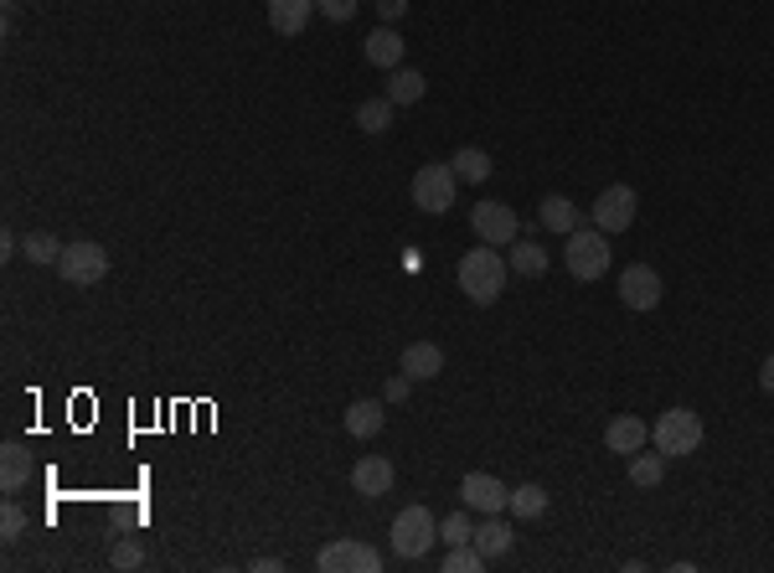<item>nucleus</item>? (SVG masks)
I'll use <instances>...</instances> for the list:
<instances>
[{
	"instance_id": "1",
	"label": "nucleus",
	"mask_w": 774,
	"mask_h": 573,
	"mask_svg": "<svg viewBox=\"0 0 774 573\" xmlns=\"http://www.w3.org/2000/svg\"><path fill=\"white\" fill-rule=\"evenodd\" d=\"M506 258L491 248V243H480V248H470V254L459 258V290L476 300V305H496L501 290H506Z\"/></svg>"
},
{
	"instance_id": "2",
	"label": "nucleus",
	"mask_w": 774,
	"mask_h": 573,
	"mask_svg": "<svg viewBox=\"0 0 774 573\" xmlns=\"http://www.w3.org/2000/svg\"><path fill=\"white\" fill-rule=\"evenodd\" d=\"M702 418L692 414V409H666V414L655 418V429H651V444L661 450L666 460H676V455H697L702 450Z\"/></svg>"
},
{
	"instance_id": "3",
	"label": "nucleus",
	"mask_w": 774,
	"mask_h": 573,
	"mask_svg": "<svg viewBox=\"0 0 774 573\" xmlns=\"http://www.w3.org/2000/svg\"><path fill=\"white\" fill-rule=\"evenodd\" d=\"M610 233H599V228H574L568 233V275L574 279H604L610 275Z\"/></svg>"
},
{
	"instance_id": "4",
	"label": "nucleus",
	"mask_w": 774,
	"mask_h": 573,
	"mask_svg": "<svg viewBox=\"0 0 774 573\" xmlns=\"http://www.w3.org/2000/svg\"><path fill=\"white\" fill-rule=\"evenodd\" d=\"M439 537V516L429 507H403L393 516V553L397 558H423Z\"/></svg>"
},
{
	"instance_id": "5",
	"label": "nucleus",
	"mask_w": 774,
	"mask_h": 573,
	"mask_svg": "<svg viewBox=\"0 0 774 573\" xmlns=\"http://www.w3.org/2000/svg\"><path fill=\"white\" fill-rule=\"evenodd\" d=\"M455 186H459V176H455V166L450 160H434V166H418V176H414V207L418 212H450L455 207Z\"/></svg>"
},
{
	"instance_id": "6",
	"label": "nucleus",
	"mask_w": 774,
	"mask_h": 573,
	"mask_svg": "<svg viewBox=\"0 0 774 573\" xmlns=\"http://www.w3.org/2000/svg\"><path fill=\"white\" fill-rule=\"evenodd\" d=\"M316 569L320 573H378L382 553L367 548V542H357V537H341V542H325L316 553Z\"/></svg>"
},
{
	"instance_id": "7",
	"label": "nucleus",
	"mask_w": 774,
	"mask_h": 573,
	"mask_svg": "<svg viewBox=\"0 0 774 573\" xmlns=\"http://www.w3.org/2000/svg\"><path fill=\"white\" fill-rule=\"evenodd\" d=\"M589 218H594L599 233H625L630 222H636V186H625V181H615V186H604L594 197V207H589Z\"/></svg>"
},
{
	"instance_id": "8",
	"label": "nucleus",
	"mask_w": 774,
	"mask_h": 573,
	"mask_svg": "<svg viewBox=\"0 0 774 573\" xmlns=\"http://www.w3.org/2000/svg\"><path fill=\"white\" fill-rule=\"evenodd\" d=\"M470 228H476L480 243H491V248H501V243H516L521 237V222H516V212L506 207V202H491L480 197L476 207H470Z\"/></svg>"
},
{
	"instance_id": "9",
	"label": "nucleus",
	"mask_w": 774,
	"mask_h": 573,
	"mask_svg": "<svg viewBox=\"0 0 774 573\" xmlns=\"http://www.w3.org/2000/svg\"><path fill=\"white\" fill-rule=\"evenodd\" d=\"M58 275L67 284H99L109 275V254H103L99 243H67L58 258Z\"/></svg>"
},
{
	"instance_id": "10",
	"label": "nucleus",
	"mask_w": 774,
	"mask_h": 573,
	"mask_svg": "<svg viewBox=\"0 0 774 573\" xmlns=\"http://www.w3.org/2000/svg\"><path fill=\"white\" fill-rule=\"evenodd\" d=\"M615 290H619V300L630 305V310H655L661 305V275H655L651 264H630V269H619V279H615Z\"/></svg>"
},
{
	"instance_id": "11",
	"label": "nucleus",
	"mask_w": 774,
	"mask_h": 573,
	"mask_svg": "<svg viewBox=\"0 0 774 573\" xmlns=\"http://www.w3.org/2000/svg\"><path fill=\"white\" fill-rule=\"evenodd\" d=\"M459 501H465L470 512H480V516H496V512H506L512 491H506L491 471H470L465 480H459Z\"/></svg>"
},
{
	"instance_id": "12",
	"label": "nucleus",
	"mask_w": 774,
	"mask_h": 573,
	"mask_svg": "<svg viewBox=\"0 0 774 573\" xmlns=\"http://www.w3.org/2000/svg\"><path fill=\"white\" fill-rule=\"evenodd\" d=\"M393 480H397L393 460H382V455H361L357 465H352V491L367 496V501L388 496V491H393Z\"/></svg>"
},
{
	"instance_id": "13",
	"label": "nucleus",
	"mask_w": 774,
	"mask_h": 573,
	"mask_svg": "<svg viewBox=\"0 0 774 573\" xmlns=\"http://www.w3.org/2000/svg\"><path fill=\"white\" fill-rule=\"evenodd\" d=\"M604 444H610V455H636L651 444V424L636 414H619L610 418V429H604Z\"/></svg>"
},
{
	"instance_id": "14",
	"label": "nucleus",
	"mask_w": 774,
	"mask_h": 573,
	"mask_svg": "<svg viewBox=\"0 0 774 573\" xmlns=\"http://www.w3.org/2000/svg\"><path fill=\"white\" fill-rule=\"evenodd\" d=\"M361 58L372 62V68H382V73H393V68H403V32L382 21L378 32H372V37L361 41Z\"/></svg>"
},
{
	"instance_id": "15",
	"label": "nucleus",
	"mask_w": 774,
	"mask_h": 573,
	"mask_svg": "<svg viewBox=\"0 0 774 573\" xmlns=\"http://www.w3.org/2000/svg\"><path fill=\"white\" fill-rule=\"evenodd\" d=\"M476 553L486 558V563H496V558H506L512 553V542H516V533H512V522H501V512L496 516H486V522H476Z\"/></svg>"
},
{
	"instance_id": "16",
	"label": "nucleus",
	"mask_w": 774,
	"mask_h": 573,
	"mask_svg": "<svg viewBox=\"0 0 774 573\" xmlns=\"http://www.w3.org/2000/svg\"><path fill=\"white\" fill-rule=\"evenodd\" d=\"M382 424H388V398H357V403L346 409V435L378 439Z\"/></svg>"
},
{
	"instance_id": "17",
	"label": "nucleus",
	"mask_w": 774,
	"mask_h": 573,
	"mask_svg": "<svg viewBox=\"0 0 774 573\" xmlns=\"http://www.w3.org/2000/svg\"><path fill=\"white\" fill-rule=\"evenodd\" d=\"M403 373L414 377V382H434V377L444 373V346H434V341H408V346H403Z\"/></svg>"
},
{
	"instance_id": "18",
	"label": "nucleus",
	"mask_w": 774,
	"mask_h": 573,
	"mask_svg": "<svg viewBox=\"0 0 774 573\" xmlns=\"http://www.w3.org/2000/svg\"><path fill=\"white\" fill-rule=\"evenodd\" d=\"M316 16V0H269V26L279 37H299Z\"/></svg>"
},
{
	"instance_id": "19",
	"label": "nucleus",
	"mask_w": 774,
	"mask_h": 573,
	"mask_svg": "<svg viewBox=\"0 0 774 573\" xmlns=\"http://www.w3.org/2000/svg\"><path fill=\"white\" fill-rule=\"evenodd\" d=\"M423 94H429V78H423L418 68H393V73H388V88H382V99L397 103V109L418 103Z\"/></svg>"
},
{
	"instance_id": "20",
	"label": "nucleus",
	"mask_w": 774,
	"mask_h": 573,
	"mask_svg": "<svg viewBox=\"0 0 774 573\" xmlns=\"http://www.w3.org/2000/svg\"><path fill=\"white\" fill-rule=\"evenodd\" d=\"M26 480H32V450L11 439V444L0 450V491H5V496H16L21 486H26Z\"/></svg>"
},
{
	"instance_id": "21",
	"label": "nucleus",
	"mask_w": 774,
	"mask_h": 573,
	"mask_svg": "<svg viewBox=\"0 0 774 573\" xmlns=\"http://www.w3.org/2000/svg\"><path fill=\"white\" fill-rule=\"evenodd\" d=\"M512 254H506V264H512V275L521 279H542L548 275V248H537L532 237H516V243H506Z\"/></svg>"
},
{
	"instance_id": "22",
	"label": "nucleus",
	"mask_w": 774,
	"mask_h": 573,
	"mask_svg": "<svg viewBox=\"0 0 774 573\" xmlns=\"http://www.w3.org/2000/svg\"><path fill=\"white\" fill-rule=\"evenodd\" d=\"M537 222L548 228V233L557 237H568L578 228V207L568 197H542V207H537Z\"/></svg>"
},
{
	"instance_id": "23",
	"label": "nucleus",
	"mask_w": 774,
	"mask_h": 573,
	"mask_svg": "<svg viewBox=\"0 0 774 573\" xmlns=\"http://www.w3.org/2000/svg\"><path fill=\"white\" fill-rule=\"evenodd\" d=\"M506 512H512L516 522H537V516L548 512V491H542L537 480H521L512 491V501H506Z\"/></svg>"
},
{
	"instance_id": "24",
	"label": "nucleus",
	"mask_w": 774,
	"mask_h": 573,
	"mask_svg": "<svg viewBox=\"0 0 774 573\" xmlns=\"http://www.w3.org/2000/svg\"><path fill=\"white\" fill-rule=\"evenodd\" d=\"M450 166H455V176L470 181V186H480V181L496 171V166H491V156H486L480 145H465V150H455V156H450Z\"/></svg>"
},
{
	"instance_id": "25",
	"label": "nucleus",
	"mask_w": 774,
	"mask_h": 573,
	"mask_svg": "<svg viewBox=\"0 0 774 573\" xmlns=\"http://www.w3.org/2000/svg\"><path fill=\"white\" fill-rule=\"evenodd\" d=\"M630 480H636L640 491H655V486L666 480V455H661V450H655V455L636 450V455H630Z\"/></svg>"
},
{
	"instance_id": "26",
	"label": "nucleus",
	"mask_w": 774,
	"mask_h": 573,
	"mask_svg": "<svg viewBox=\"0 0 774 573\" xmlns=\"http://www.w3.org/2000/svg\"><path fill=\"white\" fill-rule=\"evenodd\" d=\"M393 109H397V103H388V99H361L357 103L361 135H382V130H393Z\"/></svg>"
},
{
	"instance_id": "27",
	"label": "nucleus",
	"mask_w": 774,
	"mask_h": 573,
	"mask_svg": "<svg viewBox=\"0 0 774 573\" xmlns=\"http://www.w3.org/2000/svg\"><path fill=\"white\" fill-rule=\"evenodd\" d=\"M439 537H444V548H459V542H470L476 537V522H470V507L465 512H450L439 522Z\"/></svg>"
},
{
	"instance_id": "28",
	"label": "nucleus",
	"mask_w": 774,
	"mask_h": 573,
	"mask_svg": "<svg viewBox=\"0 0 774 573\" xmlns=\"http://www.w3.org/2000/svg\"><path fill=\"white\" fill-rule=\"evenodd\" d=\"M62 248H67V243H58L52 233H32L26 243H21V254L32 258V264H58V258H62Z\"/></svg>"
},
{
	"instance_id": "29",
	"label": "nucleus",
	"mask_w": 774,
	"mask_h": 573,
	"mask_svg": "<svg viewBox=\"0 0 774 573\" xmlns=\"http://www.w3.org/2000/svg\"><path fill=\"white\" fill-rule=\"evenodd\" d=\"M480 569H486V558L476 553V542H459V548L444 553V573H480Z\"/></svg>"
},
{
	"instance_id": "30",
	"label": "nucleus",
	"mask_w": 774,
	"mask_h": 573,
	"mask_svg": "<svg viewBox=\"0 0 774 573\" xmlns=\"http://www.w3.org/2000/svg\"><path fill=\"white\" fill-rule=\"evenodd\" d=\"M21 533H26V512H21V501H5V507H0V537L16 542Z\"/></svg>"
},
{
	"instance_id": "31",
	"label": "nucleus",
	"mask_w": 774,
	"mask_h": 573,
	"mask_svg": "<svg viewBox=\"0 0 774 573\" xmlns=\"http://www.w3.org/2000/svg\"><path fill=\"white\" fill-rule=\"evenodd\" d=\"M109 563H114V569H139V563H145V548H139L135 537H124V542L109 548Z\"/></svg>"
},
{
	"instance_id": "32",
	"label": "nucleus",
	"mask_w": 774,
	"mask_h": 573,
	"mask_svg": "<svg viewBox=\"0 0 774 573\" xmlns=\"http://www.w3.org/2000/svg\"><path fill=\"white\" fill-rule=\"evenodd\" d=\"M325 21H352L357 16V0H316Z\"/></svg>"
},
{
	"instance_id": "33",
	"label": "nucleus",
	"mask_w": 774,
	"mask_h": 573,
	"mask_svg": "<svg viewBox=\"0 0 774 573\" xmlns=\"http://www.w3.org/2000/svg\"><path fill=\"white\" fill-rule=\"evenodd\" d=\"M408 393H414V377H408V373L388 377V388H382V398H388V403H408Z\"/></svg>"
},
{
	"instance_id": "34",
	"label": "nucleus",
	"mask_w": 774,
	"mask_h": 573,
	"mask_svg": "<svg viewBox=\"0 0 774 573\" xmlns=\"http://www.w3.org/2000/svg\"><path fill=\"white\" fill-rule=\"evenodd\" d=\"M403 11H408V0H378V16L388 21V26H393V21L403 16Z\"/></svg>"
},
{
	"instance_id": "35",
	"label": "nucleus",
	"mask_w": 774,
	"mask_h": 573,
	"mask_svg": "<svg viewBox=\"0 0 774 573\" xmlns=\"http://www.w3.org/2000/svg\"><path fill=\"white\" fill-rule=\"evenodd\" d=\"M759 388H764V393L774 398V352L764 356V362H759Z\"/></svg>"
},
{
	"instance_id": "36",
	"label": "nucleus",
	"mask_w": 774,
	"mask_h": 573,
	"mask_svg": "<svg viewBox=\"0 0 774 573\" xmlns=\"http://www.w3.org/2000/svg\"><path fill=\"white\" fill-rule=\"evenodd\" d=\"M284 569V558H254V573H279Z\"/></svg>"
},
{
	"instance_id": "37",
	"label": "nucleus",
	"mask_w": 774,
	"mask_h": 573,
	"mask_svg": "<svg viewBox=\"0 0 774 573\" xmlns=\"http://www.w3.org/2000/svg\"><path fill=\"white\" fill-rule=\"evenodd\" d=\"M0 254H5V258H11V254H21V243H16V233H11V228L0 233Z\"/></svg>"
}]
</instances>
